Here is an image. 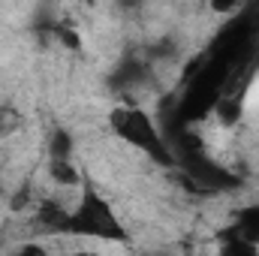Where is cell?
<instances>
[{
    "label": "cell",
    "mask_w": 259,
    "mask_h": 256,
    "mask_svg": "<svg viewBox=\"0 0 259 256\" xmlns=\"http://www.w3.org/2000/svg\"><path fill=\"white\" fill-rule=\"evenodd\" d=\"M217 256H259V247L247 244V241L238 238L235 232H229V238L223 241V247H220V253Z\"/></svg>",
    "instance_id": "8"
},
{
    "label": "cell",
    "mask_w": 259,
    "mask_h": 256,
    "mask_svg": "<svg viewBox=\"0 0 259 256\" xmlns=\"http://www.w3.org/2000/svg\"><path fill=\"white\" fill-rule=\"evenodd\" d=\"M33 229L46 232V235H66V223H69V208H64L58 199H39L33 208Z\"/></svg>",
    "instance_id": "4"
},
{
    "label": "cell",
    "mask_w": 259,
    "mask_h": 256,
    "mask_svg": "<svg viewBox=\"0 0 259 256\" xmlns=\"http://www.w3.org/2000/svg\"><path fill=\"white\" fill-rule=\"evenodd\" d=\"M66 235H75V238H97V241H112V244H121V241L130 238L127 226H124L121 217L115 214L112 202L103 199L91 184L81 187V196H78L75 208H69Z\"/></svg>",
    "instance_id": "1"
},
{
    "label": "cell",
    "mask_w": 259,
    "mask_h": 256,
    "mask_svg": "<svg viewBox=\"0 0 259 256\" xmlns=\"http://www.w3.org/2000/svg\"><path fill=\"white\" fill-rule=\"evenodd\" d=\"M15 256H52V253H49L42 244H36V241H27V244H21V247H18V253H15Z\"/></svg>",
    "instance_id": "10"
},
{
    "label": "cell",
    "mask_w": 259,
    "mask_h": 256,
    "mask_svg": "<svg viewBox=\"0 0 259 256\" xmlns=\"http://www.w3.org/2000/svg\"><path fill=\"white\" fill-rule=\"evenodd\" d=\"M72 154V142H69V133L66 130H58L52 136V160H69Z\"/></svg>",
    "instance_id": "9"
},
{
    "label": "cell",
    "mask_w": 259,
    "mask_h": 256,
    "mask_svg": "<svg viewBox=\"0 0 259 256\" xmlns=\"http://www.w3.org/2000/svg\"><path fill=\"white\" fill-rule=\"evenodd\" d=\"M21 127H24V118H21V112H18L12 103H0V139H9V136H15Z\"/></svg>",
    "instance_id": "7"
},
{
    "label": "cell",
    "mask_w": 259,
    "mask_h": 256,
    "mask_svg": "<svg viewBox=\"0 0 259 256\" xmlns=\"http://www.w3.org/2000/svg\"><path fill=\"white\" fill-rule=\"evenodd\" d=\"M75 256H106V253H97V250H78Z\"/></svg>",
    "instance_id": "11"
},
{
    "label": "cell",
    "mask_w": 259,
    "mask_h": 256,
    "mask_svg": "<svg viewBox=\"0 0 259 256\" xmlns=\"http://www.w3.org/2000/svg\"><path fill=\"white\" fill-rule=\"evenodd\" d=\"M49 175L58 187H81V172L72 166V160H49Z\"/></svg>",
    "instance_id": "6"
},
{
    "label": "cell",
    "mask_w": 259,
    "mask_h": 256,
    "mask_svg": "<svg viewBox=\"0 0 259 256\" xmlns=\"http://www.w3.org/2000/svg\"><path fill=\"white\" fill-rule=\"evenodd\" d=\"M109 127L112 133L130 145L133 151L151 157L157 166H175V154L172 145L163 139V133L157 130V124L151 121V115L139 106H118L109 112Z\"/></svg>",
    "instance_id": "2"
},
{
    "label": "cell",
    "mask_w": 259,
    "mask_h": 256,
    "mask_svg": "<svg viewBox=\"0 0 259 256\" xmlns=\"http://www.w3.org/2000/svg\"><path fill=\"white\" fill-rule=\"evenodd\" d=\"M232 232H235L238 238H244L247 244L259 247V202L241 211V217H238V223H235Z\"/></svg>",
    "instance_id": "5"
},
{
    "label": "cell",
    "mask_w": 259,
    "mask_h": 256,
    "mask_svg": "<svg viewBox=\"0 0 259 256\" xmlns=\"http://www.w3.org/2000/svg\"><path fill=\"white\" fill-rule=\"evenodd\" d=\"M175 154V163L181 166L184 178L193 184L196 190L205 193H232L241 187V178L232 175L223 163H217L193 136H184L178 148H172Z\"/></svg>",
    "instance_id": "3"
}]
</instances>
